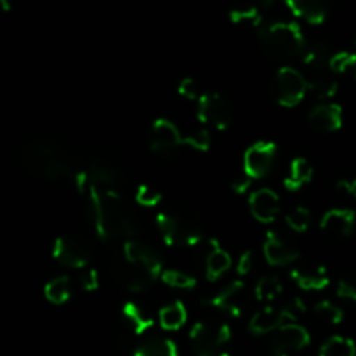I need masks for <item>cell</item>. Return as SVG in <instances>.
I'll list each match as a JSON object with an SVG mask.
<instances>
[{"label": "cell", "mask_w": 356, "mask_h": 356, "mask_svg": "<svg viewBox=\"0 0 356 356\" xmlns=\"http://www.w3.org/2000/svg\"><path fill=\"white\" fill-rule=\"evenodd\" d=\"M90 198L94 225L101 238H131L138 232L134 212L117 191L90 188Z\"/></svg>", "instance_id": "1"}, {"label": "cell", "mask_w": 356, "mask_h": 356, "mask_svg": "<svg viewBox=\"0 0 356 356\" xmlns=\"http://www.w3.org/2000/svg\"><path fill=\"white\" fill-rule=\"evenodd\" d=\"M21 169L38 179H58L72 172L70 153L54 139L31 138L17 149Z\"/></svg>", "instance_id": "2"}, {"label": "cell", "mask_w": 356, "mask_h": 356, "mask_svg": "<svg viewBox=\"0 0 356 356\" xmlns=\"http://www.w3.org/2000/svg\"><path fill=\"white\" fill-rule=\"evenodd\" d=\"M156 222L169 245L191 247L202 238V221L193 209L167 207L159 212Z\"/></svg>", "instance_id": "3"}, {"label": "cell", "mask_w": 356, "mask_h": 356, "mask_svg": "<svg viewBox=\"0 0 356 356\" xmlns=\"http://www.w3.org/2000/svg\"><path fill=\"white\" fill-rule=\"evenodd\" d=\"M259 40L264 51L278 59L302 56L306 49L301 28L291 21H273L259 30Z\"/></svg>", "instance_id": "4"}, {"label": "cell", "mask_w": 356, "mask_h": 356, "mask_svg": "<svg viewBox=\"0 0 356 356\" xmlns=\"http://www.w3.org/2000/svg\"><path fill=\"white\" fill-rule=\"evenodd\" d=\"M232 337V330L226 323L198 322L191 329V346L197 356H221V350Z\"/></svg>", "instance_id": "5"}, {"label": "cell", "mask_w": 356, "mask_h": 356, "mask_svg": "<svg viewBox=\"0 0 356 356\" xmlns=\"http://www.w3.org/2000/svg\"><path fill=\"white\" fill-rule=\"evenodd\" d=\"M273 89L275 97L282 106H296L305 97L308 83H306L305 75L301 72L284 66L275 76Z\"/></svg>", "instance_id": "6"}, {"label": "cell", "mask_w": 356, "mask_h": 356, "mask_svg": "<svg viewBox=\"0 0 356 356\" xmlns=\"http://www.w3.org/2000/svg\"><path fill=\"white\" fill-rule=\"evenodd\" d=\"M52 254L63 266L83 268L90 259V245L80 235H65L56 240Z\"/></svg>", "instance_id": "7"}, {"label": "cell", "mask_w": 356, "mask_h": 356, "mask_svg": "<svg viewBox=\"0 0 356 356\" xmlns=\"http://www.w3.org/2000/svg\"><path fill=\"white\" fill-rule=\"evenodd\" d=\"M110 273L118 285L132 292H145L146 289L152 287L156 278L149 271H146L145 268L129 263L125 257L122 261L111 263Z\"/></svg>", "instance_id": "8"}, {"label": "cell", "mask_w": 356, "mask_h": 356, "mask_svg": "<svg viewBox=\"0 0 356 356\" xmlns=\"http://www.w3.org/2000/svg\"><path fill=\"white\" fill-rule=\"evenodd\" d=\"M198 117L204 124L214 125L218 129H226L233 120L232 103L219 92L205 94L198 103Z\"/></svg>", "instance_id": "9"}, {"label": "cell", "mask_w": 356, "mask_h": 356, "mask_svg": "<svg viewBox=\"0 0 356 356\" xmlns=\"http://www.w3.org/2000/svg\"><path fill=\"white\" fill-rule=\"evenodd\" d=\"M277 156V145L271 141H259L250 146L243 156V167L245 174L250 179L264 177L271 170Z\"/></svg>", "instance_id": "10"}, {"label": "cell", "mask_w": 356, "mask_h": 356, "mask_svg": "<svg viewBox=\"0 0 356 356\" xmlns=\"http://www.w3.org/2000/svg\"><path fill=\"white\" fill-rule=\"evenodd\" d=\"M309 334L305 327L298 323H287L280 327L275 334L271 346H273L275 356H291L305 350L309 344Z\"/></svg>", "instance_id": "11"}, {"label": "cell", "mask_w": 356, "mask_h": 356, "mask_svg": "<svg viewBox=\"0 0 356 356\" xmlns=\"http://www.w3.org/2000/svg\"><path fill=\"white\" fill-rule=\"evenodd\" d=\"M184 143V138L181 136L179 129L165 118H159L152 125L149 131V148L160 155H169L174 153Z\"/></svg>", "instance_id": "12"}, {"label": "cell", "mask_w": 356, "mask_h": 356, "mask_svg": "<svg viewBox=\"0 0 356 356\" xmlns=\"http://www.w3.org/2000/svg\"><path fill=\"white\" fill-rule=\"evenodd\" d=\"M264 256L273 266H285L298 259L299 249L284 233L270 232L264 240Z\"/></svg>", "instance_id": "13"}, {"label": "cell", "mask_w": 356, "mask_h": 356, "mask_svg": "<svg viewBox=\"0 0 356 356\" xmlns=\"http://www.w3.org/2000/svg\"><path fill=\"white\" fill-rule=\"evenodd\" d=\"M124 257L129 263L145 268L153 277H160L163 273L162 259H160L159 252L141 240H127L124 245Z\"/></svg>", "instance_id": "14"}, {"label": "cell", "mask_w": 356, "mask_h": 356, "mask_svg": "<svg viewBox=\"0 0 356 356\" xmlns=\"http://www.w3.org/2000/svg\"><path fill=\"white\" fill-rule=\"evenodd\" d=\"M245 284L243 282H233L228 287L222 289L219 294H216L214 298L209 299V305L214 306V308L221 309V312L228 313L232 316L242 315L243 308H245Z\"/></svg>", "instance_id": "15"}, {"label": "cell", "mask_w": 356, "mask_h": 356, "mask_svg": "<svg viewBox=\"0 0 356 356\" xmlns=\"http://www.w3.org/2000/svg\"><path fill=\"white\" fill-rule=\"evenodd\" d=\"M294 313L289 308H264L257 312L250 320L249 329L254 334H270L278 330L280 327L292 323Z\"/></svg>", "instance_id": "16"}, {"label": "cell", "mask_w": 356, "mask_h": 356, "mask_svg": "<svg viewBox=\"0 0 356 356\" xmlns=\"http://www.w3.org/2000/svg\"><path fill=\"white\" fill-rule=\"evenodd\" d=\"M249 207L254 218L261 222H273L280 212V198L275 191L263 188L250 195Z\"/></svg>", "instance_id": "17"}, {"label": "cell", "mask_w": 356, "mask_h": 356, "mask_svg": "<svg viewBox=\"0 0 356 356\" xmlns=\"http://www.w3.org/2000/svg\"><path fill=\"white\" fill-rule=\"evenodd\" d=\"M308 122L315 131L334 132L343 125V108L336 103L318 104L309 111Z\"/></svg>", "instance_id": "18"}, {"label": "cell", "mask_w": 356, "mask_h": 356, "mask_svg": "<svg viewBox=\"0 0 356 356\" xmlns=\"http://www.w3.org/2000/svg\"><path fill=\"white\" fill-rule=\"evenodd\" d=\"M355 222L356 216L351 209H332V211L323 216L320 226H322L327 235L343 238V236H348L353 232Z\"/></svg>", "instance_id": "19"}, {"label": "cell", "mask_w": 356, "mask_h": 356, "mask_svg": "<svg viewBox=\"0 0 356 356\" xmlns=\"http://www.w3.org/2000/svg\"><path fill=\"white\" fill-rule=\"evenodd\" d=\"M291 277L305 291H322L329 285V275L323 266L302 264L291 271Z\"/></svg>", "instance_id": "20"}, {"label": "cell", "mask_w": 356, "mask_h": 356, "mask_svg": "<svg viewBox=\"0 0 356 356\" xmlns=\"http://www.w3.org/2000/svg\"><path fill=\"white\" fill-rule=\"evenodd\" d=\"M287 7L291 13H294V16L302 17L312 24L322 23L327 16L325 7L315 0H289Z\"/></svg>", "instance_id": "21"}, {"label": "cell", "mask_w": 356, "mask_h": 356, "mask_svg": "<svg viewBox=\"0 0 356 356\" xmlns=\"http://www.w3.org/2000/svg\"><path fill=\"white\" fill-rule=\"evenodd\" d=\"M122 313H124V318L125 322H127L129 329L134 334H138V336L148 332L153 327L152 315H148L141 306L134 305V302H127V305L124 306V309H122Z\"/></svg>", "instance_id": "22"}, {"label": "cell", "mask_w": 356, "mask_h": 356, "mask_svg": "<svg viewBox=\"0 0 356 356\" xmlns=\"http://www.w3.org/2000/svg\"><path fill=\"white\" fill-rule=\"evenodd\" d=\"M229 266H232V257H229V254L226 250H222L219 247V243L205 257V268H207L209 280H218L219 277H222L229 270Z\"/></svg>", "instance_id": "23"}, {"label": "cell", "mask_w": 356, "mask_h": 356, "mask_svg": "<svg viewBox=\"0 0 356 356\" xmlns=\"http://www.w3.org/2000/svg\"><path fill=\"white\" fill-rule=\"evenodd\" d=\"M134 356H179L174 341L165 337H153L136 350Z\"/></svg>", "instance_id": "24"}, {"label": "cell", "mask_w": 356, "mask_h": 356, "mask_svg": "<svg viewBox=\"0 0 356 356\" xmlns=\"http://www.w3.org/2000/svg\"><path fill=\"white\" fill-rule=\"evenodd\" d=\"M313 177V167L306 159H294L291 165V174L285 179V188L287 190H299L309 183Z\"/></svg>", "instance_id": "25"}, {"label": "cell", "mask_w": 356, "mask_h": 356, "mask_svg": "<svg viewBox=\"0 0 356 356\" xmlns=\"http://www.w3.org/2000/svg\"><path fill=\"white\" fill-rule=\"evenodd\" d=\"M159 320L160 325L165 330H177L186 322V309H184L181 302H174V305H169L160 309Z\"/></svg>", "instance_id": "26"}, {"label": "cell", "mask_w": 356, "mask_h": 356, "mask_svg": "<svg viewBox=\"0 0 356 356\" xmlns=\"http://www.w3.org/2000/svg\"><path fill=\"white\" fill-rule=\"evenodd\" d=\"M320 356H356V346L350 337L334 336L323 344Z\"/></svg>", "instance_id": "27"}, {"label": "cell", "mask_w": 356, "mask_h": 356, "mask_svg": "<svg viewBox=\"0 0 356 356\" xmlns=\"http://www.w3.org/2000/svg\"><path fill=\"white\" fill-rule=\"evenodd\" d=\"M72 296V284L66 277H58L45 285V298L52 305H63Z\"/></svg>", "instance_id": "28"}, {"label": "cell", "mask_w": 356, "mask_h": 356, "mask_svg": "<svg viewBox=\"0 0 356 356\" xmlns=\"http://www.w3.org/2000/svg\"><path fill=\"white\" fill-rule=\"evenodd\" d=\"M313 312H315V316L318 318V322L325 323V325H337V323L343 322V309L329 301L318 302Z\"/></svg>", "instance_id": "29"}, {"label": "cell", "mask_w": 356, "mask_h": 356, "mask_svg": "<svg viewBox=\"0 0 356 356\" xmlns=\"http://www.w3.org/2000/svg\"><path fill=\"white\" fill-rule=\"evenodd\" d=\"M280 292L282 284L277 277H264L256 285V296L261 301H273Z\"/></svg>", "instance_id": "30"}, {"label": "cell", "mask_w": 356, "mask_h": 356, "mask_svg": "<svg viewBox=\"0 0 356 356\" xmlns=\"http://www.w3.org/2000/svg\"><path fill=\"white\" fill-rule=\"evenodd\" d=\"M162 280L174 289H193L195 287V278L190 277V275L183 273V271H177V270L163 271Z\"/></svg>", "instance_id": "31"}, {"label": "cell", "mask_w": 356, "mask_h": 356, "mask_svg": "<svg viewBox=\"0 0 356 356\" xmlns=\"http://www.w3.org/2000/svg\"><path fill=\"white\" fill-rule=\"evenodd\" d=\"M232 21L238 24H252V26H257L263 21V14H261V10L257 7H243V9L232 10Z\"/></svg>", "instance_id": "32"}, {"label": "cell", "mask_w": 356, "mask_h": 356, "mask_svg": "<svg viewBox=\"0 0 356 356\" xmlns=\"http://www.w3.org/2000/svg\"><path fill=\"white\" fill-rule=\"evenodd\" d=\"M312 221V214L306 207H296L287 214V222L294 232H305Z\"/></svg>", "instance_id": "33"}, {"label": "cell", "mask_w": 356, "mask_h": 356, "mask_svg": "<svg viewBox=\"0 0 356 356\" xmlns=\"http://www.w3.org/2000/svg\"><path fill=\"white\" fill-rule=\"evenodd\" d=\"M337 294L341 298H346L356 302V270L348 271L341 277L339 285H337Z\"/></svg>", "instance_id": "34"}, {"label": "cell", "mask_w": 356, "mask_h": 356, "mask_svg": "<svg viewBox=\"0 0 356 356\" xmlns=\"http://www.w3.org/2000/svg\"><path fill=\"white\" fill-rule=\"evenodd\" d=\"M356 66V54L355 52H337L330 59V70L332 73H344L350 68Z\"/></svg>", "instance_id": "35"}, {"label": "cell", "mask_w": 356, "mask_h": 356, "mask_svg": "<svg viewBox=\"0 0 356 356\" xmlns=\"http://www.w3.org/2000/svg\"><path fill=\"white\" fill-rule=\"evenodd\" d=\"M136 200L141 205H145V207H155L162 200V195L155 188L149 186V184H141L138 188V193H136Z\"/></svg>", "instance_id": "36"}, {"label": "cell", "mask_w": 356, "mask_h": 356, "mask_svg": "<svg viewBox=\"0 0 356 356\" xmlns=\"http://www.w3.org/2000/svg\"><path fill=\"white\" fill-rule=\"evenodd\" d=\"M184 143L193 146L198 152H207L209 146H211V134H209V131H205V129H198L193 134L186 136V138H184Z\"/></svg>", "instance_id": "37"}, {"label": "cell", "mask_w": 356, "mask_h": 356, "mask_svg": "<svg viewBox=\"0 0 356 356\" xmlns=\"http://www.w3.org/2000/svg\"><path fill=\"white\" fill-rule=\"evenodd\" d=\"M179 94L186 99H197L198 97V83L193 79H184L179 83Z\"/></svg>", "instance_id": "38"}, {"label": "cell", "mask_w": 356, "mask_h": 356, "mask_svg": "<svg viewBox=\"0 0 356 356\" xmlns=\"http://www.w3.org/2000/svg\"><path fill=\"white\" fill-rule=\"evenodd\" d=\"M250 268H252V252H243L242 256H240L238 259V264H236V270H238L240 275H247L250 271Z\"/></svg>", "instance_id": "39"}, {"label": "cell", "mask_w": 356, "mask_h": 356, "mask_svg": "<svg viewBox=\"0 0 356 356\" xmlns=\"http://www.w3.org/2000/svg\"><path fill=\"white\" fill-rule=\"evenodd\" d=\"M82 287L86 291H96L97 289V273L94 270H89L86 275L82 277Z\"/></svg>", "instance_id": "40"}, {"label": "cell", "mask_w": 356, "mask_h": 356, "mask_svg": "<svg viewBox=\"0 0 356 356\" xmlns=\"http://www.w3.org/2000/svg\"><path fill=\"white\" fill-rule=\"evenodd\" d=\"M249 186H250V177L247 176V174L243 177H238V179L233 183V190H235L236 193H245V191L249 190Z\"/></svg>", "instance_id": "41"}, {"label": "cell", "mask_w": 356, "mask_h": 356, "mask_svg": "<svg viewBox=\"0 0 356 356\" xmlns=\"http://www.w3.org/2000/svg\"><path fill=\"white\" fill-rule=\"evenodd\" d=\"M337 188L343 191H346V193L353 195V197L356 198V179L355 181H339Z\"/></svg>", "instance_id": "42"}]
</instances>
